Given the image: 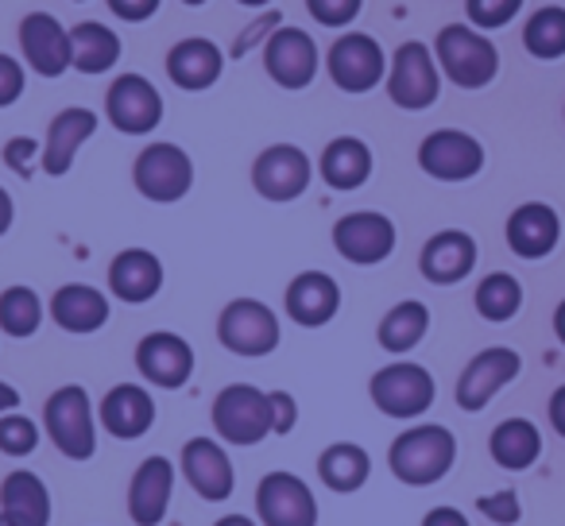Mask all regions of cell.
I'll list each match as a JSON object with an SVG mask.
<instances>
[{"label":"cell","mask_w":565,"mask_h":526,"mask_svg":"<svg viewBox=\"0 0 565 526\" xmlns=\"http://www.w3.org/2000/svg\"><path fill=\"white\" fill-rule=\"evenodd\" d=\"M43 314L47 310H43V299L32 287L17 283L9 291H0V333L4 337H17V341L35 337L43 325Z\"/></svg>","instance_id":"obj_36"},{"label":"cell","mask_w":565,"mask_h":526,"mask_svg":"<svg viewBox=\"0 0 565 526\" xmlns=\"http://www.w3.org/2000/svg\"><path fill=\"white\" fill-rule=\"evenodd\" d=\"M43 433L66 461H94L97 453V410L82 384H63L47 395Z\"/></svg>","instance_id":"obj_2"},{"label":"cell","mask_w":565,"mask_h":526,"mask_svg":"<svg viewBox=\"0 0 565 526\" xmlns=\"http://www.w3.org/2000/svg\"><path fill=\"white\" fill-rule=\"evenodd\" d=\"M326 71L341 94H369L387 82V55L369 32H345L326 55Z\"/></svg>","instance_id":"obj_11"},{"label":"cell","mask_w":565,"mask_h":526,"mask_svg":"<svg viewBox=\"0 0 565 526\" xmlns=\"http://www.w3.org/2000/svg\"><path fill=\"white\" fill-rule=\"evenodd\" d=\"M94 132H97V112L94 109H82V105L63 109L47 125V140H43V163L40 167L51 174V179H63V174H71L82 143L94 140Z\"/></svg>","instance_id":"obj_25"},{"label":"cell","mask_w":565,"mask_h":526,"mask_svg":"<svg viewBox=\"0 0 565 526\" xmlns=\"http://www.w3.org/2000/svg\"><path fill=\"white\" fill-rule=\"evenodd\" d=\"M318 174L330 190H361L372 179V148L356 136H338L326 143L322 159H318Z\"/></svg>","instance_id":"obj_30"},{"label":"cell","mask_w":565,"mask_h":526,"mask_svg":"<svg viewBox=\"0 0 565 526\" xmlns=\"http://www.w3.org/2000/svg\"><path fill=\"white\" fill-rule=\"evenodd\" d=\"M194 348H190L186 337L171 330H156L148 337H140L136 345V372L148 379L159 391H179V387L190 384L194 376Z\"/></svg>","instance_id":"obj_17"},{"label":"cell","mask_w":565,"mask_h":526,"mask_svg":"<svg viewBox=\"0 0 565 526\" xmlns=\"http://www.w3.org/2000/svg\"><path fill=\"white\" fill-rule=\"evenodd\" d=\"M282 310H287V318H291L295 325H302V330H322L341 310L338 279L326 276V271H299V276L287 283Z\"/></svg>","instance_id":"obj_21"},{"label":"cell","mask_w":565,"mask_h":526,"mask_svg":"<svg viewBox=\"0 0 565 526\" xmlns=\"http://www.w3.org/2000/svg\"><path fill=\"white\" fill-rule=\"evenodd\" d=\"M554 337L565 345V299L557 302V310H554Z\"/></svg>","instance_id":"obj_51"},{"label":"cell","mask_w":565,"mask_h":526,"mask_svg":"<svg viewBox=\"0 0 565 526\" xmlns=\"http://www.w3.org/2000/svg\"><path fill=\"white\" fill-rule=\"evenodd\" d=\"M441 78H449L457 89H484L500 74V51L484 32L472 24H446L434 40Z\"/></svg>","instance_id":"obj_3"},{"label":"cell","mask_w":565,"mask_h":526,"mask_svg":"<svg viewBox=\"0 0 565 526\" xmlns=\"http://www.w3.org/2000/svg\"><path fill=\"white\" fill-rule=\"evenodd\" d=\"M457 461V438L449 426L438 422H415L392 441L387 449V469L399 484L407 487H430L449 476Z\"/></svg>","instance_id":"obj_1"},{"label":"cell","mask_w":565,"mask_h":526,"mask_svg":"<svg viewBox=\"0 0 565 526\" xmlns=\"http://www.w3.org/2000/svg\"><path fill=\"white\" fill-rule=\"evenodd\" d=\"M477 511L495 526H515L523 518V503H519L515 492H492V495H480Z\"/></svg>","instance_id":"obj_42"},{"label":"cell","mask_w":565,"mask_h":526,"mask_svg":"<svg viewBox=\"0 0 565 526\" xmlns=\"http://www.w3.org/2000/svg\"><path fill=\"white\" fill-rule=\"evenodd\" d=\"M12 221H17V202H12V194L4 186H0V236L9 233Z\"/></svg>","instance_id":"obj_48"},{"label":"cell","mask_w":565,"mask_h":526,"mask_svg":"<svg viewBox=\"0 0 565 526\" xmlns=\"http://www.w3.org/2000/svg\"><path fill=\"white\" fill-rule=\"evenodd\" d=\"M40 426L28 415H20V410L0 418V453L4 457H32L40 449Z\"/></svg>","instance_id":"obj_38"},{"label":"cell","mask_w":565,"mask_h":526,"mask_svg":"<svg viewBox=\"0 0 565 526\" xmlns=\"http://www.w3.org/2000/svg\"><path fill=\"white\" fill-rule=\"evenodd\" d=\"M159 4L163 0H109V12L125 20V24H143V20L156 17Z\"/></svg>","instance_id":"obj_45"},{"label":"cell","mask_w":565,"mask_h":526,"mask_svg":"<svg viewBox=\"0 0 565 526\" xmlns=\"http://www.w3.org/2000/svg\"><path fill=\"white\" fill-rule=\"evenodd\" d=\"M267 402H271V433L282 438L299 426V399L291 391H267Z\"/></svg>","instance_id":"obj_44"},{"label":"cell","mask_w":565,"mask_h":526,"mask_svg":"<svg viewBox=\"0 0 565 526\" xmlns=\"http://www.w3.org/2000/svg\"><path fill=\"white\" fill-rule=\"evenodd\" d=\"M20 51L40 78H63L74 66L71 28L58 24L51 12H32L20 20Z\"/></svg>","instance_id":"obj_18"},{"label":"cell","mask_w":565,"mask_h":526,"mask_svg":"<svg viewBox=\"0 0 565 526\" xmlns=\"http://www.w3.org/2000/svg\"><path fill=\"white\" fill-rule=\"evenodd\" d=\"M423 526H472V523H469V515L457 507H430L423 515Z\"/></svg>","instance_id":"obj_46"},{"label":"cell","mask_w":565,"mask_h":526,"mask_svg":"<svg viewBox=\"0 0 565 526\" xmlns=\"http://www.w3.org/2000/svg\"><path fill=\"white\" fill-rule=\"evenodd\" d=\"M221 71H225V55H221L217 43L202 40V35L179 40L167 55V78L186 94H202V89L217 86Z\"/></svg>","instance_id":"obj_28"},{"label":"cell","mask_w":565,"mask_h":526,"mask_svg":"<svg viewBox=\"0 0 565 526\" xmlns=\"http://www.w3.org/2000/svg\"><path fill=\"white\" fill-rule=\"evenodd\" d=\"M259 526H318V500L310 484L295 472H267L256 484Z\"/></svg>","instance_id":"obj_13"},{"label":"cell","mask_w":565,"mask_h":526,"mask_svg":"<svg viewBox=\"0 0 565 526\" xmlns=\"http://www.w3.org/2000/svg\"><path fill=\"white\" fill-rule=\"evenodd\" d=\"M315 179V163L299 143H271L256 155L252 163V190L264 202L287 205L295 197H302Z\"/></svg>","instance_id":"obj_9"},{"label":"cell","mask_w":565,"mask_h":526,"mask_svg":"<svg viewBox=\"0 0 565 526\" xmlns=\"http://www.w3.org/2000/svg\"><path fill=\"white\" fill-rule=\"evenodd\" d=\"M174 464L167 457H143L140 469L128 480V518L136 526H159L171 511Z\"/></svg>","instance_id":"obj_22"},{"label":"cell","mask_w":565,"mask_h":526,"mask_svg":"<svg viewBox=\"0 0 565 526\" xmlns=\"http://www.w3.org/2000/svg\"><path fill=\"white\" fill-rule=\"evenodd\" d=\"M503 236H508V248L519 259H546L562 240V217L546 202H523L511 210Z\"/></svg>","instance_id":"obj_23"},{"label":"cell","mask_w":565,"mask_h":526,"mask_svg":"<svg viewBox=\"0 0 565 526\" xmlns=\"http://www.w3.org/2000/svg\"><path fill=\"white\" fill-rule=\"evenodd\" d=\"M372 407L384 418H399V422H415L438 399V384H434L430 368L415 361H392L369 379Z\"/></svg>","instance_id":"obj_4"},{"label":"cell","mask_w":565,"mask_h":526,"mask_svg":"<svg viewBox=\"0 0 565 526\" xmlns=\"http://www.w3.org/2000/svg\"><path fill=\"white\" fill-rule=\"evenodd\" d=\"M372 476V457L356 441H333L318 457V480L330 487L333 495H353L369 484Z\"/></svg>","instance_id":"obj_31"},{"label":"cell","mask_w":565,"mask_h":526,"mask_svg":"<svg viewBox=\"0 0 565 526\" xmlns=\"http://www.w3.org/2000/svg\"><path fill=\"white\" fill-rule=\"evenodd\" d=\"M132 182H136V190H140V197H148V202L174 205L194 186V159H190L179 143L156 140L136 155Z\"/></svg>","instance_id":"obj_7"},{"label":"cell","mask_w":565,"mask_h":526,"mask_svg":"<svg viewBox=\"0 0 565 526\" xmlns=\"http://www.w3.org/2000/svg\"><path fill=\"white\" fill-rule=\"evenodd\" d=\"M477 240H472L465 228H441L418 251V271H423L426 283L434 287H454L461 279L472 276L477 268Z\"/></svg>","instance_id":"obj_20"},{"label":"cell","mask_w":565,"mask_h":526,"mask_svg":"<svg viewBox=\"0 0 565 526\" xmlns=\"http://www.w3.org/2000/svg\"><path fill=\"white\" fill-rule=\"evenodd\" d=\"M307 9L322 28H349L361 17L364 0H307Z\"/></svg>","instance_id":"obj_41"},{"label":"cell","mask_w":565,"mask_h":526,"mask_svg":"<svg viewBox=\"0 0 565 526\" xmlns=\"http://www.w3.org/2000/svg\"><path fill=\"white\" fill-rule=\"evenodd\" d=\"M0 526H9V523H4V518H0Z\"/></svg>","instance_id":"obj_54"},{"label":"cell","mask_w":565,"mask_h":526,"mask_svg":"<svg viewBox=\"0 0 565 526\" xmlns=\"http://www.w3.org/2000/svg\"><path fill=\"white\" fill-rule=\"evenodd\" d=\"M213 526H259V523L252 515H221Z\"/></svg>","instance_id":"obj_50"},{"label":"cell","mask_w":565,"mask_h":526,"mask_svg":"<svg viewBox=\"0 0 565 526\" xmlns=\"http://www.w3.org/2000/svg\"><path fill=\"white\" fill-rule=\"evenodd\" d=\"M35 159L43 163V143L32 140V136H12V140L4 143V167H9L12 174H20V179H32Z\"/></svg>","instance_id":"obj_40"},{"label":"cell","mask_w":565,"mask_h":526,"mask_svg":"<svg viewBox=\"0 0 565 526\" xmlns=\"http://www.w3.org/2000/svg\"><path fill=\"white\" fill-rule=\"evenodd\" d=\"M24 86H28L24 63L0 51V109H9V105H17L20 97H24Z\"/></svg>","instance_id":"obj_43"},{"label":"cell","mask_w":565,"mask_h":526,"mask_svg":"<svg viewBox=\"0 0 565 526\" xmlns=\"http://www.w3.org/2000/svg\"><path fill=\"white\" fill-rule=\"evenodd\" d=\"M51 318H55L58 330L74 333V337H86V333L105 330V322H109V299L89 283H66L51 299Z\"/></svg>","instance_id":"obj_29"},{"label":"cell","mask_w":565,"mask_h":526,"mask_svg":"<svg viewBox=\"0 0 565 526\" xmlns=\"http://www.w3.org/2000/svg\"><path fill=\"white\" fill-rule=\"evenodd\" d=\"M465 12H469V24L477 32H495L523 12V0H465Z\"/></svg>","instance_id":"obj_39"},{"label":"cell","mask_w":565,"mask_h":526,"mask_svg":"<svg viewBox=\"0 0 565 526\" xmlns=\"http://www.w3.org/2000/svg\"><path fill=\"white\" fill-rule=\"evenodd\" d=\"M109 291L125 307H143L163 291V259L148 248H125L109 264Z\"/></svg>","instance_id":"obj_24"},{"label":"cell","mask_w":565,"mask_h":526,"mask_svg":"<svg viewBox=\"0 0 565 526\" xmlns=\"http://www.w3.org/2000/svg\"><path fill=\"white\" fill-rule=\"evenodd\" d=\"M438 94L441 71L434 51L418 40L403 43L392 55V63H387V97H392V105H399L407 112H423L438 101Z\"/></svg>","instance_id":"obj_8"},{"label":"cell","mask_w":565,"mask_h":526,"mask_svg":"<svg viewBox=\"0 0 565 526\" xmlns=\"http://www.w3.org/2000/svg\"><path fill=\"white\" fill-rule=\"evenodd\" d=\"M182 476L205 503H225L236 487V469L217 438H190L182 446Z\"/></svg>","instance_id":"obj_19"},{"label":"cell","mask_w":565,"mask_h":526,"mask_svg":"<svg viewBox=\"0 0 565 526\" xmlns=\"http://www.w3.org/2000/svg\"><path fill=\"white\" fill-rule=\"evenodd\" d=\"M97 422L117 441H136L156 426V399L140 384H117L97 407Z\"/></svg>","instance_id":"obj_26"},{"label":"cell","mask_w":565,"mask_h":526,"mask_svg":"<svg viewBox=\"0 0 565 526\" xmlns=\"http://www.w3.org/2000/svg\"><path fill=\"white\" fill-rule=\"evenodd\" d=\"M71 47H74V71L78 74H109L113 66L120 63V40L113 28L97 24V20H86V24L71 28Z\"/></svg>","instance_id":"obj_34"},{"label":"cell","mask_w":565,"mask_h":526,"mask_svg":"<svg viewBox=\"0 0 565 526\" xmlns=\"http://www.w3.org/2000/svg\"><path fill=\"white\" fill-rule=\"evenodd\" d=\"M430 333V310L426 302L418 299H403L380 318V330H376V341L384 353L392 356H407L411 348L423 345V337Z\"/></svg>","instance_id":"obj_33"},{"label":"cell","mask_w":565,"mask_h":526,"mask_svg":"<svg viewBox=\"0 0 565 526\" xmlns=\"http://www.w3.org/2000/svg\"><path fill=\"white\" fill-rule=\"evenodd\" d=\"M51 487L28 469H12L0 480V518L9 526H51Z\"/></svg>","instance_id":"obj_27"},{"label":"cell","mask_w":565,"mask_h":526,"mask_svg":"<svg viewBox=\"0 0 565 526\" xmlns=\"http://www.w3.org/2000/svg\"><path fill=\"white\" fill-rule=\"evenodd\" d=\"M17 407H20V391L12 384H4V379H0V418L12 415Z\"/></svg>","instance_id":"obj_49"},{"label":"cell","mask_w":565,"mask_h":526,"mask_svg":"<svg viewBox=\"0 0 565 526\" xmlns=\"http://www.w3.org/2000/svg\"><path fill=\"white\" fill-rule=\"evenodd\" d=\"M182 4H190V9H202L205 0H182Z\"/></svg>","instance_id":"obj_53"},{"label":"cell","mask_w":565,"mask_h":526,"mask_svg":"<svg viewBox=\"0 0 565 526\" xmlns=\"http://www.w3.org/2000/svg\"><path fill=\"white\" fill-rule=\"evenodd\" d=\"M523 47L526 55L542 58V63H554L565 58V9L562 4H546L523 24Z\"/></svg>","instance_id":"obj_37"},{"label":"cell","mask_w":565,"mask_h":526,"mask_svg":"<svg viewBox=\"0 0 565 526\" xmlns=\"http://www.w3.org/2000/svg\"><path fill=\"white\" fill-rule=\"evenodd\" d=\"M236 4H244V9H264V4H271V0H236Z\"/></svg>","instance_id":"obj_52"},{"label":"cell","mask_w":565,"mask_h":526,"mask_svg":"<svg viewBox=\"0 0 565 526\" xmlns=\"http://www.w3.org/2000/svg\"><path fill=\"white\" fill-rule=\"evenodd\" d=\"M546 418H550V426H554L557 438H565V384H562V387H554V395H550Z\"/></svg>","instance_id":"obj_47"},{"label":"cell","mask_w":565,"mask_h":526,"mask_svg":"<svg viewBox=\"0 0 565 526\" xmlns=\"http://www.w3.org/2000/svg\"><path fill=\"white\" fill-rule=\"evenodd\" d=\"M399 244L395 221L376 210H353L333 225V248L353 268H376Z\"/></svg>","instance_id":"obj_12"},{"label":"cell","mask_w":565,"mask_h":526,"mask_svg":"<svg viewBox=\"0 0 565 526\" xmlns=\"http://www.w3.org/2000/svg\"><path fill=\"white\" fill-rule=\"evenodd\" d=\"M105 117L125 136H151L163 120V94L143 74H120L105 94Z\"/></svg>","instance_id":"obj_16"},{"label":"cell","mask_w":565,"mask_h":526,"mask_svg":"<svg viewBox=\"0 0 565 526\" xmlns=\"http://www.w3.org/2000/svg\"><path fill=\"white\" fill-rule=\"evenodd\" d=\"M318 43L302 28H275L264 40V71L279 89H307L318 78Z\"/></svg>","instance_id":"obj_15"},{"label":"cell","mask_w":565,"mask_h":526,"mask_svg":"<svg viewBox=\"0 0 565 526\" xmlns=\"http://www.w3.org/2000/svg\"><path fill=\"white\" fill-rule=\"evenodd\" d=\"M488 453L500 469L526 472L542 457V433L531 418H503L488 438Z\"/></svg>","instance_id":"obj_32"},{"label":"cell","mask_w":565,"mask_h":526,"mask_svg":"<svg viewBox=\"0 0 565 526\" xmlns=\"http://www.w3.org/2000/svg\"><path fill=\"white\" fill-rule=\"evenodd\" d=\"M418 167L438 182H469L484 171V143L461 128H438L418 143Z\"/></svg>","instance_id":"obj_14"},{"label":"cell","mask_w":565,"mask_h":526,"mask_svg":"<svg viewBox=\"0 0 565 526\" xmlns=\"http://www.w3.org/2000/svg\"><path fill=\"white\" fill-rule=\"evenodd\" d=\"M213 433L225 446L252 449L264 438H271V402L267 391H259L256 384H228L217 391L210 407Z\"/></svg>","instance_id":"obj_5"},{"label":"cell","mask_w":565,"mask_h":526,"mask_svg":"<svg viewBox=\"0 0 565 526\" xmlns=\"http://www.w3.org/2000/svg\"><path fill=\"white\" fill-rule=\"evenodd\" d=\"M217 341L225 353L244 356V361H259L271 356L282 341L279 318L267 302L259 299H233L217 314Z\"/></svg>","instance_id":"obj_6"},{"label":"cell","mask_w":565,"mask_h":526,"mask_svg":"<svg viewBox=\"0 0 565 526\" xmlns=\"http://www.w3.org/2000/svg\"><path fill=\"white\" fill-rule=\"evenodd\" d=\"M472 307L484 322L503 325L523 310V283H519L511 271H492L477 283V294H472Z\"/></svg>","instance_id":"obj_35"},{"label":"cell","mask_w":565,"mask_h":526,"mask_svg":"<svg viewBox=\"0 0 565 526\" xmlns=\"http://www.w3.org/2000/svg\"><path fill=\"white\" fill-rule=\"evenodd\" d=\"M519 372H523V356H519L515 348H508V345L480 348L461 368V376H457V387H454L457 407L469 410V415H480L503 387L515 384Z\"/></svg>","instance_id":"obj_10"}]
</instances>
